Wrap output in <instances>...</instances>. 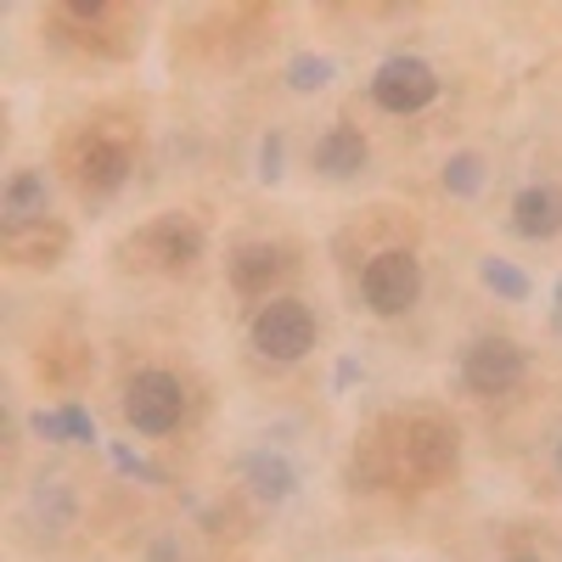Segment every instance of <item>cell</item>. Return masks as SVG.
I'll use <instances>...</instances> for the list:
<instances>
[{"label": "cell", "mask_w": 562, "mask_h": 562, "mask_svg": "<svg viewBox=\"0 0 562 562\" xmlns=\"http://www.w3.org/2000/svg\"><path fill=\"white\" fill-rule=\"evenodd\" d=\"M461 461V439L445 416H405L394 439H378V461H371V479H394L411 490H434L456 473Z\"/></svg>", "instance_id": "cell-1"}, {"label": "cell", "mask_w": 562, "mask_h": 562, "mask_svg": "<svg viewBox=\"0 0 562 562\" xmlns=\"http://www.w3.org/2000/svg\"><path fill=\"white\" fill-rule=\"evenodd\" d=\"M248 344H254V355L270 360V366L304 360V355L315 349V315H310V304H299V299H270V304H259V315H254V326H248Z\"/></svg>", "instance_id": "cell-2"}, {"label": "cell", "mask_w": 562, "mask_h": 562, "mask_svg": "<svg viewBox=\"0 0 562 562\" xmlns=\"http://www.w3.org/2000/svg\"><path fill=\"white\" fill-rule=\"evenodd\" d=\"M180 416H186V383L175 378V371L147 366V371H135V378L124 383V422L135 434H147V439L175 434Z\"/></svg>", "instance_id": "cell-3"}, {"label": "cell", "mask_w": 562, "mask_h": 562, "mask_svg": "<svg viewBox=\"0 0 562 562\" xmlns=\"http://www.w3.org/2000/svg\"><path fill=\"white\" fill-rule=\"evenodd\" d=\"M360 293L371 315H405L422 299V259L411 248H383L360 270Z\"/></svg>", "instance_id": "cell-4"}, {"label": "cell", "mask_w": 562, "mask_h": 562, "mask_svg": "<svg viewBox=\"0 0 562 562\" xmlns=\"http://www.w3.org/2000/svg\"><path fill=\"white\" fill-rule=\"evenodd\" d=\"M68 164H74L79 192L108 198V192H119V186L130 180V169H135V147H130L124 135H113V130H85V135L74 140Z\"/></svg>", "instance_id": "cell-5"}, {"label": "cell", "mask_w": 562, "mask_h": 562, "mask_svg": "<svg viewBox=\"0 0 562 562\" xmlns=\"http://www.w3.org/2000/svg\"><path fill=\"white\" fill-rule=\"evenodd\" d=\"M524 378H529V360L512 338H473L461 355V383L479 400H501L512 389H524Z\"/></svg>", "instance_id": "cell-6"}, {"label": "cell", "mask_w": 562, "mask_h": 562, "mask_svg": "<svg viewBox=\"0 0 562 562\" xmlns=\"http://www.w3.org/2000/svg\"><path fill=\"white\" fill-rule=\"evenodd\" d=\"M439 97V74L428 68V63H422V57H389L378 74H371V102H378L383 113H422V108H428Z\"/></svg>", "instance_id": "cell-7"}, {"label": "cell", "mask_w": 562, "mask_h": 562, "mask_svg": "<svg viewBox=\"0 0 562 562\" xmlns=\"http://www.w3.org/2000/svg\"><path fill=\"white\" fill-rule=\"evenodd\" d=\"M147 254L164 265V270H186V265H198L203 259V225L192 214H164L147 225Z\"/></svg>", "instance_id": "cell-8"}, {"label": "cell", "mask_w": 562, "mask_h": 562, "mask_svg": "<svg viewBox=\"0 0 562 562\" xmlns=\"http://www.w3.org/2000/svg\"><path fill=\"white\" fill-rule=\"evenodd\" d=\"M281 270H288V254H281L276 243H248V248L231 254V288H237L243 299H270Z\"/></svg>", "instance_id": "cell-9"}, {"label": "cell", "mask_w": 562, "mask_h": 562, "mask_svg": "<svg viewBox=\"0 0 562 562\" xmlns=\"http://www.w3.org/2000/svg\"><path fill=\"white\" fill-rule=\"evenodd\" d=\"M512 231L529 243H551L562 231V198L557 186H524L518 198H512Z\"/></svg>", "instance_id": "cell-10"}, {"label": "cell", "mask_w": 562, "mask_h": 562, "mask_svg": "<svg viewBox=\"0 0 562 562\" xmlns=\"http://www.w3.org/2000/svg\"><path fill=\"white\" fill-rule=\"evenodd\" d=\"M366 158H371V147H366V135L355 124H333L315 140V169L326 180H355L366 169Z\"/></svg>", "instance_id": "cell-11"}, {"label": "cell", "mask_w": 562, "mask_h": 562, "mask_svg": "<svg viewBox=\"0 0 562 562\" xmlns=\"http://www.w3.org/2000/svg\"><path fill=\"white\" fill-rule=\"evenodd\" d=\"M7 254L18 265H57L68 254V231L57 220H34V225H7Z\"/></svg>", "instance_id": "cell-12"}, {"label": "cell", "mask_w": 562, "mask_h": 562, "mask_svg": "<svg viewBox=\"0 0 562 562\" xmlns=\"http://www.w3.org/2000/svg\"><path fill=\"white\" fill-rule=\"evenodd\" d=\"M45 209H52V186H45V175H40V169H18V175L7 180V192H0V214H7V225L52 220Z\"/></svg>", "instance_id": "cell-13"}, {"label": "cell", "mask_w": 562, "mask_h": 562, "mask_svg": "<svg viewBox=\"0 0 562 562\" xmlns=\"http://www.w3.org/2000/svg\"><path fill=\"white\" fill-rule=\"evenodd\" d=\"M248 479H254V495L259 501H288L293 495V467L281 461V456H270V450H259L248 461Z\"/></svg>", "instance_id": "cell-14"}, {"label": "cell", "mask_w": 562, "mask_h": 562, "mask_svg": "<svg viewBox=\"0 0 562 562\" xmlns=\"http://www.w3.org/2000/svg\"><path fill=\"white\" fill-rule=\"evenodd\" d=\"M479 281H484L495 299H506V304H524L529 299V276L518 265H506V259H484L479 265Z\"/></svg>", "instance_id": "cell-15"}, {"label": "cell", "mask_w": 562, "mask_h": 562, "mask_svg": "<svg viewBox=\"0 0 562 562\" xmlns=\"http://www.w3.org/2000/svg\"><path fill=\"white\" fill-rule=\"evenodd\" d=\"M479 186H484V158H479V153H450V164H445V192H450V198H479Z\"/></svg>", "instance_id": "cell-16"}, {"label": "cell", "mask_w": 562, "mask_h": 562, "mask_svg": "<svg viewBox=\"0 0 562 562\" xmlns=\"http://www.w3.org/2000/svg\"><path fill=\"white\" fill-rule=\"evenodd\" d=\"M288 85L293 90H326V85H333V57H293L288 63Z\"/></svg>", "instance_id": "cell-17"}, {"label": "cell", "mask_w": 562, "mask_h": 562, "mask_svg": "<svg viewBox=\"0 0 562 562\" xmlns=\"http://www.w3.org/2000/svg\"><path fill=\"white\" fill-rule=\"evenodd\" d=\"M90 439H97V422L79 405H63V445H90Z\"/></svg>", "instance_id": "cell-18"}, {"label": "cell", "mask_w": 562, "mask_h": 562, "mask_svg": "<svg viewBox=\"0 0 562 562\" xmlns=\"http://www.w3.org/2000/svg\"><path fill=\"white\" fill-rule=\"evenodd\" d=\"M259 175H265V180H281V135H265V147H259Z\"/></svg>", "instance_id": "cell-19"}, {"label": "cell", "mask_w": 562, "mask_h": 562, "mask_svg": "<svg viewBox=\"0 0 562 562\" xmlns=\"http://www.w3.org/2000/svg\"><path fill=\"white\" fill-rule=\"evenodd\" d=\"M557 321H562V281H557Z\"/></svg>", "instance_id": "cell-20"}, {"label": "cell", "mask_w": 562, "mask_h": 562, "mask_svg": "<svg viewBox=\"0 0 562 562\" xmlns=\"http://www.w3.org/2000/svg\"><path fill=\"white\" fill-rule=\"evenodd\" d=\"M557 473H562V445H557Z\"/></svg>", "instance_id": "cell-21"}, {"label": "cell", "mask_w": 562, "mask_h": 562, "mask_svg": "<svg viewBox=\"0 0 562 562\" xmlns=\"http://www.w3.org/2000/svg\"><path fill=\"white\" fill-rule=\"evenodd\" d=\"M512 562H540V557H512Z\"/></svg>", "instance_id": "cell-22"}]
</instances>
